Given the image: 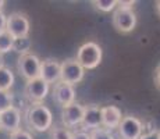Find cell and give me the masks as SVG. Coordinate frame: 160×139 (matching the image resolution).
Returning a JSON list of instances; mask_svg holds the SVG:
<instances>
[{
	"instance_id": "cell-1",
	"label": "cell",
	"mask_w": 160,
	"mask_h": 139,
	"mask_svg": "<svg viewBox=\"0 0 160 139\" xmlns=\"http://www.w3.org/2000/svg\"><path fill=\"white\" fill-rule=\"evenodd\" d=\"M27 127L35 132H46L52 129L53 114L43 103H31L24 114Z\"/></svg>"
},
{
	"instance_id": "cell-2",
	"label": "cell",
	"mask_w": 160,
	"mask_h": 139,
	"mask_svg": "<svg viewBox=\"0 0 160 139\" xmlns=\"http://www.w3.org/2000/svg\"><path fill=\"white\" fill-rule=\"evenodd\" d=\"M103 58V50L98 43L87 42L82 46H79L77 52L75 60L79 63V66L84 70H95Z\"/></svg>"
},
{
	"instance_id": "cell-3",
	"label": "cell",
	"mask_w": 160,
	"mask_h": 139,
	"mask_svg": "<svg viewBox=\"0 0 160 139\" xmlns=\"http://www.w3.org/2000/svg\"><path fill=\"white\" fill-rule=\"evenodd\" d=\"M29 29H31V22L27 14L21 13V11H14L10 15H7L6 31L14 39L27 38L29 35Z\"/></svg>"
},
{
	"instance_id": "cell-4",
	"label": "cell",
	"mask_w": 160,
	"mask_h": 139,
	"mask_svg": "<svg viewBox=\"0 0 160 139\" xmlns=\"http://www.w3.org/2000/svg\"><path fill=\"white\" fill-rule=\"evenodd\" d=\"M41 63H42L41 58L32 53L21 54L17 61L18 72H20L27 81L39 78V75H41Z\"/></svg>"
},
{
	"instance_id": "cell-5",
	"label": "cell",
	"mask_w": 160,
	"mask_h": 139,
	"mask_svg": "<svg viewBox=\"0 0 160 139\" xmlns=\"http://www.w3.org/2000/svg\"><path fill=\"white\" fill-rule=\"evenodd\" d=\"M85 70L79 66L75 58H67L61 63L60 67V81L68 85H77L84 79Z\"/></svg>"
},
{
	"instance_id": "cell-6",
	"label": "cell",
	"mask_w": 160,
	"mask_h": 139,
	"mask_svg": "<svg viewBox=\"0 0 160 139\" xmlns=\"http://www.w3.org/2000/svg\"><path fill=\"white\" fill-rule=\"evenodd\" d=\"M117 131L121 139H139L143 134V122L135 116H122Z\"/></svg>"
},
{
	"instance_id": "cell-7",
	"label": "cell",
	"mask_w": 160,
	"mask_h": 139,
	"mask_svg": "<svg viewBox=\"0 0 160 139\" xmlns=\"http://www.w3.org/2000/svg\"><path fill=\"white\" fill-rule=\"evenodd\" d=\"M137 14L134 10H120V8H117L112 17L113 27L120 33L132 32L137 27Z\"/></svg>"
},
{
	"instance_id": "cell-8",
	"label": "cell",
	"mask_w": 160,
	"mask_h": 139,
	"mask_svg": "<svg viewBox=\"0 0 160 139\" xmlns=\"http://www.w3.org/2000/svg\"><path fill=\"white\" fill-rule=\"evenodd\" d=\"M50 85H48L42 78H35L27 81L24 88V95L31 103H42L49 95Z\"/></svg>"
},
{
	"instance_id": "cell-9",
	"label": "cell",
	"mask_w": 160,
	"mask_h": 139,
	"mask_svg": "<svg viewBox=\"0 0 160 139\" xmlns=\"http://www.w3.org/2000/svg\"><path fill=\"white\" fill-rule=\"evenodd\" d=\"M82 131L91 132L102 127V107L98 104H88L84 107V117L81 122Z\"/></svg>"
},
{
	"instance_id": "cell-10",
	"label": "cell",
	"mask_w": 160,
	"mask_h": 139,
	"mask_svg": "<svg viewBox=\"0 0 160 139\" xmlns=\"http://www.w3.org/2000/svg\"><path fill=\"white\" fill-rule=\"evenodd\" d=\"M84 107L81 103H72L67 107L61 109V122L66 128H74L81 125L82 117H84Z\"/></svg>"
},
{
	"instance_id": "cell-11",
	"label": "cell",
	"mask_w": 160,
	"mask_h": 139,
	"mask_svg": "<svg viewBox=\"0 0 160 139\" xmlns=\"http://www.w3.org/2000/svg\"><path fill=\"white\" fill-rule=\"evenodd\" d=\"M21 127V110L13 106L11 109L0 114V129L7 132L8 135L14 134Z\"/></svg>"
},
{
	"instance_id": "cell-12",
	"label": "cell",
	"mask_w": 160,
	"mask_h": 139,
	"mask_svg": "<svg viewBox=\"0 0 160 139\" xmlns=\"http://www.w3.org/2000/svg\"><path fill=\"white\" fill-rule=\"evenodd\" d=\"M53 99L57 104H60L61 109L67 107L70 104L75 103V89H74L72 85L58 81L57 83H54Z\"/></svg>"
},
{
	"instance_id": "cell-13",
	"label": "cell",
	"mask_w": 160,
	"mask_h": 139,
	"mask_svg": "<svg viewBox=\"0 0 160 139\" xmlns=\"http://www.w3.org/2000/svg\"><path fill=\"white\" fill-rule=\"evenodd\" d=\"M60 67L61 63H58L56 58H45L41 63V75L43 81L50 85V83H57L60 81Z\"/></svg>"
},
{
	"instance_id": "cell-14",
	"label": "cell",
	"mask_w": 160,
	"mask_h": 139,
	"mask_svg": "<svg viewBox=\"0 0 160 139\" xmlns=\"http://www.w3.org/2000/svg\"><path fill=\"white\" fill-rule=\"evenodd\" d=\"M122 113L117 106H103L102 107V128H106L113 132L121 122Z\"/></svg>"
},
{
	"instance_id": "cell-15",
	"label": "cell",
	"mask_w": 160,
	"mask_h": 139,
	"mask_svg": "<svg viewBox=\"0 0 160 139\" xmlns=\"http://www.w3.org/2000/svg\"><path fill=\"white\" fill-rule=\"evenodd\" d=\"M14 74L7 67H0V92H8L14 85Z\"/></svg>"
},
{
	"instance_id": "cell-16",
	"label": "cell",
	"mask_w": 160,
	"mask_h": 139,
	"mask_svg": "<svg viewBox=\"0 0 160 139\" xmlns=\"http://www.w3.org/2000/svg\"><path fill=\"white\" fill-rule=\"evenodd\" d=\"M13 46H14V38L7 32L0 33V54H4V53H8V52L13 50Z\"/></svg>"
},
{
	"instance_id": "cell-17",
	"label": "cell",
	"mask_w": 160,
	"mask_h": 139,
	"mask_svg": "<svg viewBox=\"0 0 160 139\" xmlns=\"http://www.w3.org/2000/svg\"><path fill=\"white\" fill-rule=\"evenodd\" d=\"M14 106V95L8 92H0V114Z\"/></svg>"
},
{
	"instance_id": "cell-18",
	"label": "cell",
	"mask_w": 160,
	"mask_h": 139,
	"mask_svg": "<svg viewBox=\"0 0 160 139\" xmlns=\"http://www.w3.org/2000/svg\"><path fill=\"white\" fill-rule=\"evenodd\" d=\"M31 41L29 38H18V39H14V46H13V50L14 52H18L21 54H27L29 53V49H31Z\"/></svg>"
},
{
	"instance_id": "cell-19",
	"label": "cell",
	"mask_w": 160,
	"mask_h": 139,
	"mask_svg": "<svg viewBox=\"0 0 160 139\" xmlns=\"http://www.w3.org/2000/svg\"><path fill=\"white\" fill-rule=\"evenodd\" d=\"M92 4L99 11L110 13L117 7V0H95V2H92Z\"/></svg>"
},
{
	"instance_id": "cell-20",
	"label": "cell",
	"mask_w": 160,
	"mask_h": 139,
	"mask_svg": "<svg viewBox=\"0 0 160 139\" xmlns=\"http://www.w3.org/2000/svg\"><path fill=\"white\" fill-rule=\"evenodd\" d=\"M52 139H71L72 132L66 127H54L50 129Z\"/></svg>"
},
{
	"instance_id": "cell-21",
	"label": "cell",
	"mask_w": 160,
	"mask_h": 139,
	"mask_svg": "<svg viewBox=\"0 0 160 139\" xmlns=\"http://www.w3.org/2000/svg\"><path fill=\"white\" fill-rule=\"evenodd\" d=\"M89 135H91V139H116V137L113 135L112 131H109V129H106V128H102V127L91 131Z\"/></svg>"
},
{
	"instance_id": "cell-22",
	"label": "cell",
	"mask_w": 160,
	"mask_h": 139,
	"mask_svg": "<svg viewBox=\"0 0 160 139\" xmlns=\"http://www.w3.org/2000/svg\"><path fill=\"white\" fill-rule=\"evenodd\" d=\"M10 139H33L32 134H31L29 131H27V129H18V131H15L14 134L10 135Z\"/></svg>"
},
{
	"instance_id": "cell-23",
	"label": "cell",
	"mask_w": 160,
	"mask_h": 139,
	"mask_svg": "<svg viewBox=\"0 0 160 139\" xmlns=\"http://www.w3.org/2000/svg\"><path fill=\"white\" fill-rule=\"evenodd\" d=\"M135 3L137 2H134V0H128V2L120 0V2H117V8H120V10H132Z\"/></svg>"
},
{
	"instance_id": "cell-24",
	"label": "cell",
	"mask_w": 160,
	"mask_h": 139,
	"mask_svg": "<svg viewBox=\"0 0 160 139\" xmlns=\"http://www.w3.org/2000/svg\"><path fill=\"white\" fill-rule=\"evenodd\" d=\"M139 139H160V132L158 129H153L149 132H143Z\"/></svg>"
},
{
	"instance_id": "cell-25",
	"label": "cell",
	"mask_w": 160,
	"mask_h": 139,
	"mask_svg": "<svg viewBox=\"0 0 160 139\" xmlns=\"http://www.w3.org/2000/svg\"><path fill=\"white\" fill-rule=\"evenodd\" d=\"M71 139H91V135L87 131H82V129H78V131L72 132V138Z\"/></svg>"
},
{
	"instance_id": "cell-26",
	"label": "cell",
	"mask_w": 160,
	"mask_h": 139,
	"mask_svg": "<svg viewBox=\"0 0 160 139\" xmlns=\"http://www.w3.org/2000/svg\"><path fill=\"white\" fill-rule=\"evenodd\" d=\"M6 25H7V15L0 11V33L6 31Z\"/></svg>"
},
{
	"instance_id": "cell-27",
	"label": "cell",
	"mask_w": 160,
	"mask_h": 139,
	"mask_svg": "<svg viewBox=\"0 0 160 139\" xmlns=\"http://www.w3.org/2000/svg\"><path fill=\"white\" fill-rule=\"evenodd\" d=\"M155 85L160 89V64L158 66V68H156V71H155Z\"/></svg>"
},
{
	"instance_id": "cell-28",
	"label": "cell",
	"mask_w": 160,
	"mask_h": 139,
	"mask_svg": "<svg viewBox=\"0 0 160 139\" xmlns=\"http://www.w3.org/2000/svg\"><path fill=\"white\" fill-rule=\"evenodd\" d=\"M155 10H156V13H158V15L160 17V0H158V2L155 3Z\"/></svg>"
},
{
	"instance_id": "cell-29",
	"label": "cell",
	"mask_w": 160,
	"mask_h": 139,
	"mask_svg": "<svg viewBox=\"0 0 160 139\" xmlns=\"http://www.w3.org/2000/svg\"><path fill=\"white\" fill-rule=\"evenodd\" d=\"M4 4H6L4 0H0V11H3V7H4Z\"/></svg>"
},
{
	"instance_id": "cell-30",
	"label": "cell",
	"mask_w": 160,
	"mask_h": 139,
	"mask_svg": "<svg viewBox=\"0 0 160 139\" xmlns=\"http://www.w3.org/2000/svg\"><path fill=\"white\" fill-rule=\"evenodd\" d=\"M0 67H3V56L0 54Z\"/></svg>"
},
{
	"instance_id": "cell-31",
	"label": "cell",
	"mask_w": 160,
	"mask_h": 139,
	"mask_svg": "<svg viewBox=\"0 0 160 139\" xmlns=\"http://www.w3.org/2000/svg\"><path fill=\"white\" fill-rule=\"evenodd\" d=\"M159 132H160V131H159Z\"/></svg>"
}]
</instances>
